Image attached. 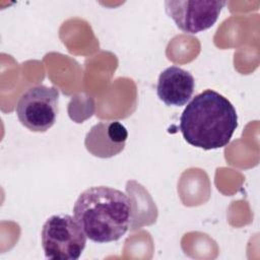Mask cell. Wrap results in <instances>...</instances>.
Masks as SVG:
<instances>
[{
    "instance_id": "cell-1",
    "label": "cell",
    "mask_w": 260,
    "mask_h": 260,
    "mask_svg": "<svg viewBox=\"0 0 260 260\" xmlns=\"http://www.w3.org/2000/svg\"><path fill=\"white\" fill-rule=\"evenodd\" d=\"M238 127L233 104L212 89L195 95L180 117V131L192 146L205 150L228 145Z\"/></svg>"
},
{
    "instance_id": "cell-2",
    "label": "cell",
    "mask_w": 260,
    "mask_h": 260,
    "mask_svg": "<svg viewBox=\"0 0 260 260\" xmlns=\"http://www.w3.org/2000/svg\"><path fill=\"white\" fill-rule=\"evenodd\" d=\"M73 215L87 239L95 243H110L118 241L128 231L132 204L124 192L108 186H95L78 196Z\"/></svg>"
},
{
    "instance_id": "cell-3",
    "label": "cell",
    "mask_w": 260,
    "mask_h": 260,
    "mask_svg": "<svg viewBox=\"0 0 260 260\" xmlns=\"http://www.w3.org/2000/svg\"><path fill=\"white\" fill-rule=\"evenodd\" d=\"M86 239L74 216L64 213L50 216L41 233L45 255L53 260L78 259L85 248Z\"/></svg>"
},
{
    "instance_id": "cell-4",
    "label": "cell",
    "mask_w": 260,
    "mask_h": 260,
    "mask_svg": "<svg viewBox=\"0 0 260 260\" xmlns=\"http://www.w3.org/2000/svg\"><path fill=\"white\" fill-rule=\"evenodd\" d=\"M59 89L44 84L31 86L18 99L15 112L21 125L32 132H46L56 122Z\"/></svg>"
},
{
    "instance_id": "cell-5",
    "label": "cell",
    "mask_w": 260,
    "mask_h": 260,
    "mask_svg": "<svg viewBox=\"0 0 260 260\" xmlns=\"http://www.w3.org/2000/svg\"><path fill=\"white\" fill-rule=\"evenodd\" d=\"M225 4L218 0H171L165 2V8L179 29L194 35L210 28Z\"/></svg>"
},
{
    "instance_id": "cell-6",
    "label": "cell",
    "mask_w": 260,
    "mask_h": 260,
    "mask_svg": "<svg viewBox=\"0 0 260 260\" xmlns=\"http://www.w3.org/2000/svg\"><path fill=\"white\" fill-rule=\"evenodd\" d=\"M127 138V129L119 121L99 122L87 132L84 145L92 155L109 158L124 149Z\"/></svg>"
},
{
    "instance_id": "cell-7",
    "label": "cell",
    "mask_w": 260,
    "mask_h": 260,
    "mask_svg": "<svg viewBox=\"0 0 260 260\" xmlns=\"http://www.w3.org/2000/svg\"><path fill=\"white\" fill-rule=\"evenodd\" d=\"M194 87V77L189 71L178 66H170L158 76L156 93L167 106L181 107L190 101Z\"/></svg>"
}]
</instances>
